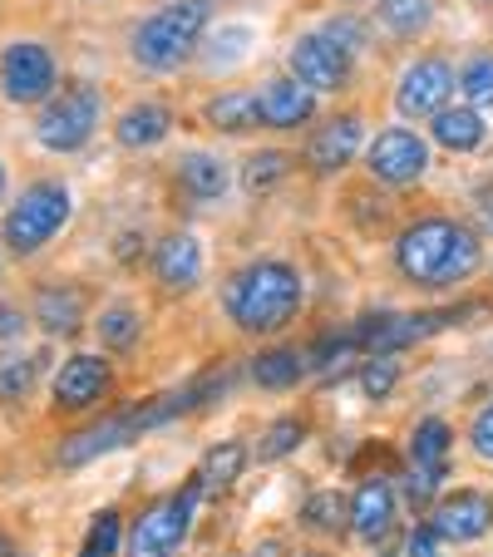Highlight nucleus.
<instances>
[{
	"instance_id": "7c9ffc66",
	"label": "nucleus",
	"mask_w": 493,
	"mask_h": 557,
	"mask_svg": "<svg viewBox=\"0 0 493 557\" xmlns=\"http://www.w3.org/2000/svg\"><path fill=\"white\" fill-rule=\"evenodd\" d=\"M301 434H306L301 420H292V414H286V420H276L272 430H267V440H262V449H257V459H286V454L301 444Z\"/></svg>"
},
{
	"instance_id": "a211bd4d",
	"label": "nucleus",
	"mask_w": 493,
	"mask_h": 557,
	"mask_svg": "<svg viewBox=\"0 0 493 557\" xmlns=\"http://www.w3.org/2000/svg\"><path fill=\"white\" fill-rule=\"evenodd\" d=\"M257 109H262V124L267 128H296L316 114V95L296 79H272V85L257 95Z\"/></svg>"
},
{
	"instance_id": "423d86ee",
	"label": "nucleus",
	"mask_w": 493,
	"mask_h": 557,
	"mask_svg": "<svg viewBox=\"0 0 493 557\" xmlns=\"http://www.w3.org/2000/svg\"><path fill=\"white\" fill-rule=\"evenodd\" d=\"M198 498H202L198 479H193V484H183L178 494L158 498V504L134 523L128 553H134V557H169V553H178V543L188 537V528H193V508H198Z\"/></svg>"
},
{
	"instance_id": "f257e3e1",
	"label": "nucleus",
	"mask_w": 493,
	"mask_h": 557,
	"mask_svg": "<svg viewBox=\"0 0 493 557\" xmlns=\"http://www.w3.org/2000/svg\"><path fill=\"white\" fill-rule=\"evenodd\" d=\"M395 262L415 286H454V282H464V276L479 272L483 247L464 222L424 218V222H415V227L399 232Z\"/></svg>"
},
{
	"instance_id": "4c0bfd02",
	"label": "nucleus",
	"mask_w": 493,
	"mask_h": 557,
	"mask_svg": "<svg viewBox=\"0 0 493 557\" xmlns=\"http://www.w3.org/2000/svg\"><path fill=\"white\" fill-rule=\"evenodd\" d=\"M21 326H25L21 315H15L11 306H0V336H15V331H21Z\"/></svg>"
},
{
	"instance_id": "f03ea898",
	"label": "nucleus",
	"mask_w": 493,
	"mask_h": 557,
	"mask_svg": "<svg viewBox=\"0 0 493 557\" xmlns=\"http://www.w3.org/2000/svg\"><path fill=\"white\" fill-rule=\"evenodd\" d=\"M301 311V276L286 262H257L227 282V315L242 331H282Z\"/></svg>"
},
{
	"instance_id": "7ed1b4c3",
	"label": "nucleus",
	"mask_w": 493,
	"mask_h": 557,
	"mask_svg": "<svg viewBox=\"0 0 493 557\" xmlns=\"http://www.w3.org/2000/svg\"><path fill=\"white\" fill-rule=\"evenodd\" d=\"M202 30H208V5L202 0H173L158 15H148L134 35V54L148 70H178L193 50H198Z\"/></svg>"
},
{
	"instance_id": "2f4dec72",
	"label": "nucleus",
	"mask_w": 493,
	"mask_h": 557,
	"mask_svg": "<svg viewBox=\"0 0 493 557\" xmlns=\"http://www.w3.org/2000/svg\"><path fill=\"white\" fill-rule=\"evenodd\" d=\"M35 380V360L25 356H0V400H21Z\"/></svg>"
},
{
	"instance_id": "9b49d317",
	"label": "nucleus",
	"mask_w": 493,
	"mask_h": 557,
	"mask_svg": "<svg viewBox=\"0 0 493 557\" xmlns=\"http://www.w3.org/2000/svg\"><path fill=\"white\" fill-rule=\"evenodd\" d=\"M366 163L380 183H415L430 169V144L420 134H409V128H385V134H375Z\"/></svg>"
},
{
	"instance_id": "6e6552de",
	"label": "nucleus",
	"mask_w": 493,
	"mask_h": 557,
	"mask_svg": "<svg viewBox=\"0 0 493 557\" xmlns=\"http://www.w3.org/2000/svg\"><path fill=\"white\" fill-rule=\"evenodd\" d=\"M0 89L11 104H40L54 95V54L35 40H15L0 54Z\"/></svg>"
},
{
	"instance_id": "e433bc0d",
	"label": "nucleus",
	"mask_w": 493,
	"mask_h": 557,
	"mask_svg": "<svg viewBox=\"0 0 493 557\" xmlns=\"http://www.w3.org/2000/svg\"><path fill=\"white\" fill-rule=\"evenodd\" d=\"M440 543L444 537L434 533V528H415V533L405 537V557H440Z\"/></svg>"
},
{
	"instance_id": "aec40b11",
	"label": "nucleus",
	"mask_w": 493,
	"mask_h": 557,
	"mask_svg": "<svg viewBox=\"0 0 493 557\" xmlns=\"http://www.w3.org/2000/svg\"><path fill=\"white\" fill-rule=\"evenodd\" d=\"M169 128H173V114L163 104H134L119 114L114 134L124 148H153L158 138H169Z\"/></svg>"
},
{
	"instance_id": "a19ab883",
	"label": "nucleus",
	"mask_w": 493,
	"mask_h": 557,
	"mask_svg": "<svg viewBox=\"0 0 493 557\" xmlns=\"http://www.w3.org/2000/svg\"><path fill=\"white\" fill-rule=\"evenodd\" d=\"M0 193H5V169H0Z\"/></svg>"
},
{
	"instance_id": "f8f14e48",
	"label": "nucleus",
	"mask_w": 493,
	"mask_h": 557,
	"mask_svg": "<svg viewBox=\"0 0 493 557\" xmlns=\"http://www.w3.org/2000/svg\"><path fill=\"white\" fill-rule=\"evenodd\" d=\"M449 95H454V70L449 64L444 60H415L405 74H399L395 109L405 119H424V114H440Z\"/></svg>"
},
{
	"instance_id": "c9c22d12",
	"label": "nucleus",
	"mask_w": 493,
	"mask_h": 557,
	"mask_svg": "<svg viewBox=\"0 0 493 557\" xmlns=\"http://www.w3.org/2000/svg\"><path fill=\"white\" fill-rule=\"evenodd\" d=\"M469 440H473V449H479L483 459H493V400L483 405L479 414H473V430H469Z\"/></svg>"
},
{
	"instance_id": "bb28decb",
	"label": "nucleus",
	"mask_w": 493,
	"mask_h": 557,
	"mask_svg": "<svg viewBox=\"0 0 493 557\" xmlns=\"http://www.w3.org/2000/svg\"><path fill=\"white\" fill-rule=\"evenodd\" d=\"M380 15H385L390 30L415 35V30H424V25H430L434 5H430V0H380Z\"/></svg>"
},
{
	"instance_id": "39448f33",
	"label": "nucleus",
	"mask_w": 493,
	"mask_h": 557,
	"mask_svg": "<svg viewBox=\"0 0 493 557\" xmlns=\"http://www.w3.org/2000/svg\"><path fill=\"white\" fill-rule=\"evenodd\" d=\"M95 124H99V89L95 85H64L60 95L45 104L35 134H40V144L50 148V153H74V148L89 144Z\"/></svg>"
},
{
	"instance_id": "f704fd0d",
	"label": "nucleus",
	"mask_w": 493,
	"mask_h": 557,
	"mask_svg": "<svg viewBox=\"0 0 493 557\" xmlns=\"http://www.w3.org/2000/svg\"><path fill=\"white\" fill-rule=\"evenodd\" d=\"M350 350H360L350 331H341V336H321V341L311 346V366H341Z\"/></svg>"
},
{
	"instance_id": "58836bf2",
	"label": "nucleus",
	"mask_w": 493,
	"mask_h": 557,
	"mask_svg": "<svg viewBox=\"0 0 493 557\" xmlns=\"http://www.w3.org/2000/svg\"><path fill=\"white\" fill-rule=\"evenodd\" d=\"M479 218H483V227L493 232V183H489V188L479 193Z\"/></svg>"
},
{
	"instance_id": "5701e85b",
	"label": "nucleus",
	"mask_w": 493,
	"mask_h": 557,
	"mask_svg": "<svg viewBox=\"0 0 493 557\" xmlns=\"http://www.w3.org/2000/svg\"><path fill=\"white\" fill-rule=\"evenodd\" d=\"M242 463H247V449H242L237 440H222L218 449H208V459H202V469H198V484L202 488H232L237 484V473H242Z\"/></svg>"
},
{
	"instance_id": "9d476101",
	"label": "nucleus",
	"mask_w": 493,
	"mask_h": 557,
	"mask_svg": "<svg viewBox=\"0 0 493 557\" xmlns=\"http://www.w3.org/2000/svg\"><path fill=\"white\" fill-rule=\"evenodd\" d=\"M292 79L306 85L311 95H331V89L350 85V54L341 50L331 35H301L292 45Z\"/></svg>"
},
{
	"instance_id": "0eeeda50",
	"label": "nucleus",
	"mask_w": 493,
	"mask_h": 557,
	"mask_svg": "<svg viewBox=\"0 0 493 557\" xmlns=\"http://www.w3.org/2000/svg\"><path fill=\"white\" fill-rule=\"evenodd\" d=\"M464 311H430V315H360L356 326H350V336H356L360 350H370V356H395V350L415 346V341L434 336V331L454 326Z\"/></svg>"
},
{
	"instance_id": "412c9836",
	"label": "nucleus",
	"mask_w": 493,
	"mask_h": 557,
	"mask_svg": "<svg viewBox=\"0 0 493 557\" xmlns=\"http://www.w3.org/2000/svg\"><path fill=\"white\" fill-rule=\"evenodd\" d=\"M79 311H85V301H79V292H70V286H50V292H40V301H35V321H40L50 336H70V331L79 326Z\"/></svg>"
},
{
	"instance_id": "dca6fc26",
	"label": "nucleus",
	"mask_w": 493,
	"mask_h": 557,
	"mask_svg": "<svg viewBox=\"0 0 493 557\" xmlns=\"http://www.w3.org/2000/svg\"><path fill=\"white\" fill-rule=\"evenodd\" d=\"M153 272H158V282L169 286V292H193V286L202 282V247H198V237L173 232L169 243H158Z\"/></svg>"
},
{
	"instance_id": "cd10ccee",
	"label": "nucleus",
	"mask_w": 493,
	"mask_h": 557,
	"mask_svg": "<svg viewBox=\"0 0 493 557\" xmlns=\"http://www.w3.org/2000/svg\"><path fill=\"white\" fill-rule=\"evenodd\" d=\"M350 518V508L341 504V494H311L306 498V523L316 528V533H341Z\"/></svg>"
},
{
	"instance_id": "79ce46f5",
	"label": "nucleus",
	"mask_w": 493,
	"mask_h": 557,
	"mask_svg": "<svg viewBox=\"0 0 493 557\" xmlns=\"http://www.w3.org/2000/svg\"><path fill=\"white\" fill-rule=\"evenodd\" d=\"M301 557H316V553H301Z\"/></svg>"
},
{
	"instance_id": "6ab92c4d",
	"label": "nucleus",
	"mask_w": 493,
	"mask_h": 557,
	"mask_svg": "<svg viewBox=\"0 0 493 557\" xmlns=\"http://www.w3.org/2000/svg\"><path fill=\"white\" fill-rule=\"evenodd\" d=\"M178 188L188 193L193 202H218L227 193V163L212 153H188L178 163Z\"/></svg>"
},
{
	"instance_id": "ddd939ff",
	"label": "nucleus",
	"mask_w": 493,
	"mask_h": 557,
	"mask_svg": "<svg viewBox=\"0 0 493 557\" xmlns=\"http://www.w3.org/2000/svg\"><path fill=\"white\" fill-rule=\"evenodd\" d=\"M430 528L444 537V543H473L493 528V498L479 494V488H454L449 498L434 504Z\"/></svg>"
},
{
	"instance_id": "1a4fd4ad",
	"label": "nucleus",
	"mask_w": 493,
	"mask_h": 557,
	"mask_svg": "<svg viewBox=\"0 0 493 557\" xmlns=\"http://www.w3.org/2000/svg\"><path fill=\"white\" fill-rule=\"evenodd\" d=\"M449 444L454 430L444 420H424L409 440V479H405V494L415 508H424L434 494H440V479H444V463H449Z\"/></svg>"
},
{
	"instance_id": "2eb2a0df",
	"label": "nucleus",
	"mask_w": 493,
	"mask_h": 557,
	"mask_svg": "<svg viewBox=\"0 0 493 557\" xmlns=\"http://www.w3.org/2000/svg\"><path fill=\"white\" fill-rule=\"evenodd\" d=\"M360 119L356 114H341V119H331V124H321L311 134V144H306V158H311V169H321V173H336V169H346L350 158H356V148H360Z\"/></svg>"
},
{
	"instance_id": "c85d7f7f",
	"label": "nucleus",
	"mask_w": 493,
	"mask_h": 557,
	"mask_svg": "<svg viewBox=\"0 0 493 557\" xmlns=\"http://www.w3.org/2000/svg\"><path fill=\"white\" fill-rule=\"evenodd\" d=\"M119 513L114 508H104V513L95 518V528H89V537H85V547H79V557H119Z\"/></svg>"
},
{
	"instance_id": "20e7f679",
	"label": "nucleus",
	"mask_w": 493,
	"mask_h": 557,
	"mask_svg": "<svg viewBox=\"0 0 493 557\" xmlns=\"http://www.w3.org/2000/svg\"><path fill=\"white\" fill-rule=\"evenodd\" d=\"M70 222V188L64 183H35L21 193V202L5 218V247L15 257H30Z\"/></svg>"
},
{
	"instance_id": "b1692460",
	"label": "nucleus",
	"mask_w": 493,
	"mask_h": 557,
	"mask_svg": "<svg viewBox=\"0 0 493 557\" xmlns=\"http://www.w3.org/2000/svg\"><path fill=\"white\" fill-rule=\"evenodd\" d=\"M208 119L218 128H227V134H242V128L262 124V109H257V95H242V89H232V95H218L208 104Z\"/></svg>"
},
{
	"instance_id": "4be33fe9",
	"label": "nucleus",
	"mask_w": 493,
	"mask_h": 557,
	"mask_svg": "<svg viewBox=\"0 0 493 557\" xmlns=\"http://www.w3.org/2000/svg\"><path fill=\"white\" fill-rule=\"evenodd\" d=\"M434 138L454 153H473L483 144V119L473 109H440L434 114Z\"/></svg>"
},
{
	"instance_id": "4468645a",
	"label": "nucleus",
	"mask_w": 493,
	"mask_h": 557,
	"mask_svg": "<svg viewBox=\"0 0 493 557\" xmlns=\"http://www.w3.org/2000/svg\"><path fill=\"white\" fill-rule=\"evenodd\" d=\"M109 389V366L99 356H70L64 370L54 375V400L64 410H89L95 400H104Z\"/></svg>"
},
{
	"instance_id": "ea45409f",
	"label": "nucleus",
	"mask_w": 493,
	"mask_h": 557,
	"mask_svg": "<svg viewBox=\"0 0 493 557\" xmlns=\"http://www.w3.org/2000/svg\"><path fill=\"white\" fill-rule=\"evenodd\" d=\"M0 557H11V547H5V537H0Z\"/></svg>"
},
{
	"instance_id": "f3484780",
	"label": "nucleus",
	"mask_w": 493,
	"mask_h": 557,
	"mask_svg": "<svg viewBox=\"0 0 493 557\" xmlns=\"http://www.w3.org/2000/svg\"><path fill=\"white\" fill-rule=\"evenodd\" d=\"M350 528H356L366 543H380V537L395 528V488L385 479H366L350 498Z\"/></svg>"
},
{
	"instance_id": "72a5a7b5",
	"label": "nucleus",
	"mask_w": 493,
	"mask_h": 557,
	"mask_svg": "<svg viewBox=\"0 0 493 557\" xmlns=\"http://www.w3.org/2000/svg\"><path fill=\"white\" fill-rule=\"evenodd\" d=\"M395 380H399V366L390 356H375L366 370H360V389H366L370 400H385L390 389H395Z\"/></svg>"
},
{
	"instance_id": "c756f323",
	"label": "nucleus",
	"mask_w": 493,
	"mask_h": 557,
	"mask_svg": "<svg viewBox=\"0 0 493 557\" xmlns=\"http://www.w3.org/2000/svg\"><path fill=\"white\" fill-rule=\"evenodd\" d=\"M459 89L469 95V104H493V54H479V60L464 64Z\"/></svg>"
},
{
	"instance_id": "393cba45",
	"label": "nucleus",
	"mask_w": 493,
	"mask_h": 557,
	"mask_svg": "<svg viewBox=\"0 0 493 557\" xmlns=\"http://www.w3.org/2000/svg\"><path fill=\"white\" fill-rule=\"evenodd\" d=\"M252 375L267 389H286L306 375V356H296V350H267V356L252 360Z\"/></svg>"
},
{
	"instance_id": "473e14b6",
	"label": "nucleus",
	"mask_w": 493,
	"mask_h": 557,
	"mask_svg": "<svg viewBox=\"0 0 493 557\" xmlns=\"http://www.w3.org/2000/svg\"><path fill=\"white\" fill-rule=\"evenodd\" d=\"M99 336H104L109 346H134L138 341V315L128 311V306H114V311L99 315Z\"/></svg>"
},
{
	"instance_id": "a878e982",
	"label": "nucleus",
	"mask_w": 493,
	"mask_h": 557,
	"mask_svg": "<svg viewBox=\"0 0 493 557\" xmlns=\"http://www.w3.org/2000/svg\"><path fill=\"white\" fill-rule=\"evenodd\" d=\"M286 169H292V158L276 153V148H262V153L247 158V169H242V188L267 193V188H276V183L286 178Z\"/></svg>"
}]
</instances>
